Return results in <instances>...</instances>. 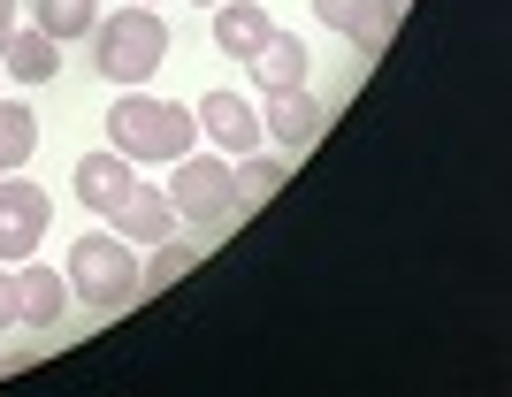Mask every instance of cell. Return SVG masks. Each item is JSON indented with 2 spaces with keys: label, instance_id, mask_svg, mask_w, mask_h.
<instances>
[{
  "label": "cell",
  "instance_id": "cell-7",
  "mask_svg": "<svg viewBox=\"0 0 512 397\" xmlns=\"http://www.w3.org/2000/svg\"><path fill=\"white\" fill-rule=\"evenodd\" d=\"M8 275H16V329L54 336V329H62V314H69V275L31 268V260H16Z\"/></svg>",
  "mask_w": 512,
  "mask_h": 397
},
{
  "label": "cell",
  "instance_id": "cell-5",
  "mask_svg": "<svg viewBox=\"0 0 512 397\" xmlns=\"http://www.w3.org/2000/svg\"><path fill=\"white\" fill-rule=\"evenodd\" d=\"M46 222H54V199H46L31 176H0V260L16 268V260H31V252L46 245Z\"/></svg>",
  "mask_w": 512,
  "mask_h": 397
},
{
  "label": "cell",
  "instance_id": "cell-20",
  "mask_svg": "<svg viewBox=\"0 0 512 397\" xmlns=\"http://www.w3.org/2000/svg\"><path fill=\"white\" fill-rule=\"evenodd\" d=\"M8 31H16V0H0V39H8Z\"/></svg>",
  "mask_w": 512,
  "mask_h": 397
},
{
  "label": "cell",
  "instance_id": "cell-1",
  "mask_svg": "<svg viewBox=\"0 0 512 397\" xmlns=\"http://www.w3.org/2000/svg\"><path fill=\"white\" fill-rule=\"evenodd\" d=\"M192 138H199L192 107L153 100V92H138V84H123L115 107H107V146L130 153V161H176V153H192Z\"/></svg>",
  "mask_w": 512,
  "mask_h": 397
},
{
  "label": "cell",
  "instance_id": "cell-15",
  "mask_svg": "<svg viewBox=\"0 0 512 397\" xmlns=\"http://www.w3.org/2000/svg\"><path fill=\"white\" fill-rule=\"evenodd\" d=\"M31 153H39V115H31V100H0V176L23 168Z\"/></svg>",
  "mask_w": 512,
  "mask_h": 397
},
{
  "label": "cell",
  "instance_id": "cell-16",
  "mask_svg": "<svg viewBox=\"0 0 512 397\" xmlns=\"http://www.w3.org/2000/svg\"><path fill=\"white\" fill-rule=\"evenodd\" d=\"M31 23H39L46 39H85L92 23H100V0H31Z\"/></svg>",
  "mask_w": 512,
  "mask_h": 397
},
{
  "label": "cell",
  "instance_id": "cell-22",
  "mask_svg": "<svg viewBox=\"0 0 512 397\" xmlns=\"http://www.w3.org/2000/svg\"><path fill=\"white\" fill-rule=\"evenodd\" d=\"M0 46H8V39H0Z\"/></svg>",
  "mask_w": 512,
  "mask_h": 397
},
{
  "label": "cell",
  "instance_id": "cell-13",
  "mask_svg": "<svg viewBox=\"0 0 512 397\" xmlns=\"http://www.w3.org/2000/svg\"><path fill=\"white\" fill-rule=\"evenodd\" d=\"M0 69L16 84H46L54 69H62V39H46L39 23L31 31H8V46H0Z\"/></svg>",
  "mask_w": 512,
  "mask_h": 397
},
{
  "label": "cell",
  "instance_id": "cell-2",
  "mask_svg": "<svg viewBox=\"0 0 512 397\" xmlns=\"http://www.w3.org/2000/svg\"><path fill=\"white\" fill-rule=\"evenodd\" d=\"M85 39H92V69H100L107 84H153L161 62H169V23L153 16V0L115 8L107 23H92Z\"/></svg>",
  "mask_w": 512,
  "mask_h": 397
},
{
  "label": "cell",
  "instance_id": "cell-14",
  "mask_svg": "<svg viewBox=\"0 0 512 397\" xmlns=\"http://www.w3.org/2000/svg\"><path fill=\"white\" fill-rule=\"evenodd\" d=\"M268 23H276V16H268L260 0H214V46H222V54H237V62L268 39Z\"/></svg>",
  "mask_w": 512,
  "mask_h": 397
},
{
  "label": "cell",
  "instance_id": "cell-3",
  "mask_svg": "<svg viewBox=\"0 0 512 397\" xmlns=\"http://www.w3.org/2000/svg\"><path fill=\"white\" fill-rule=\"evenodd\" d=\"M69 291L85 298L92 314H115V306H130V298L146 291V275H138V252H130V237L115 230H92L69 245Z\"/></svg>",
  "mask_w": 512,
  "mask_h": 397
},
{
  "label": "cell",
  "instance_id": "cell-21",
  "mask_svg": "<svg viewBox=\"0 0 512 397\" xmlns=\"http://www.w3.org/2000/svg\"><path fill=\"white\" fill-rule=\"evenodd\" d=\"M199 8H214V0H199Z\"/></svg>",
  "mask_w": 512,
  "mask_h": 397
},
{
  "label": "cell",
  "instance_id": "cell-18",
  "mask_svg": "<svg viewBox=\"0 0 512 397\" xmlns=\"http://www.w3.org/2000/svg\"><path fill=\"white\" fill-rule=\"evenodd\" d=\"M192 268H199V245H184V237H161V245H153V260H138V275H146L153 291H169V283H184Z\"/></svg>",
  "mask_w": 512,
  "mask_h": 397
},
{
  "label": "cell",
  "instance_id": "cell-12",
  "mask_svg": "<svg viewBox=\"0 0 512 397\" xmlns=\"http://www.w3.org/2000/svg\"><path fill=\"white\" fill-rule=\"evenodd\" d=\"M260 130H268V138H276L283 153H306L321 138V100L314 92H268V115H260Z\"/></svg>",
  "mask_w": 512,
  "mask_h": 397
},
{
  "label": "cell",
  "instance_id": "cell-19",
  "mask_svg": "<svg viewBox=\"0 0 512 397\" xmlns=\"http://www.w3.org/2000/svg\"><path fill=\"white\" fill-rule=\"evenodd\" d=\"M16 329V275H8V260H0V336Z\"/></svg>",
  "mask_w": 512,
  "mask_h": 397
},
{
  "label": "cell",
  "instance_id": "cell-10",
  "mask_svg": "<svg viewBox=\"0 0 512 397\" xmlns=\"http://www.w3.org/2000/svg\"><path fill=\"white\" fill-rule=\"evenodd\" d=\"M245 69H253V84H260V92H299L314 62H306L299 31H276V23H268V39H260L253 54H245Z\"/></svg>",
  "mask_w": 512,
  "mask_h": 397
},
{
  "label": "cell",
  "instance_id": "cell-4",
  "mask_svg": "<svg viewBox=\"0 0 512 397\" xmlns=\"http://www.w3.org/2000/svg\"><path fill=\"white\" fill-rule=\"evenodd\" d=\"M176 168V184H169V199H176V222H230V214H245L237 207V168L222 161V153H184V161H169Z\"/></svg>",
  "mask_w": 512,
  "mask_h": 397
},
{
  "label": "cell",
  "instance_id": "cell-17",
  "mask_svg": "<svg viewBox=\"0 0 512 397\" xmlns=\"http://www.w3.org/2000/svg\"><path fill=\"white\" fill-rule=\"evenodd\" d=\"M283 176H291V161H283V153H245V161H237V207H260V199H276Z\"/></svg>",
  "mask_w": 512,
  "mask_h": 397
},
{
  "label": "cell",
  "instance_id": "cell-8",
  "mask_svg": "<svg viewBox=\"0 0 512 397\" xmlns=\"http://www.w3.org/2000/svg\"><path fill=\"white\" fill-rule=\"evenodd\" d=\"M199 130L214 138V153H260V107L253 100H237V92H207L199 100Z\"/></svg>",
  "mask_w": 512,
  "mask_h": 397
},
{
  "label": "cell",
  "instance_id": "cell-11",
  "mask_svg": "<svg viewBox=\"0 0 512 397\" xmlns=\"http://www.w3.org/2000/svg\"><path fill=\"white\" fill-rule=\"evenodd\" d=\"M115 237H130V245H161V237H176V199L169 191H153V184H130V199L115 214Z\"/></svg>",
  "mask_w": 512,
  "mask_h": 397
},
{
  "label": "cell",
  "instance_id": "cell-9",
  "mask_svg": "<svg viewBox=\"0 0 512 397\" xmlns=\"http://www.w3.org/2000/svg\"><path fill=\"white\" fill-rule=\"evenodd\" d=\"M69 184H77L85 214H115V207L130 199V184H138V161H130V153H115V146H107V153H85Z\"/></svg>",
  "mask_w": 512,
  "mask_h": 397
},
{
  "label": "cell",
  "instance_id": "cell-6",
  "mask_svg": "<svg viewBox=\"0 0 512 397\" xmlns=\"http://www.w3.org/2000/svg\"><path fill=\"white\" fill-rule=\"evenodd\" d=\"M398 8H406V0H314V16L329 23V31H344L360 54H383V46H390Z\"/></svg>",
  "mask_w": 512,
  "mask_h": 397
}]
</instances>
